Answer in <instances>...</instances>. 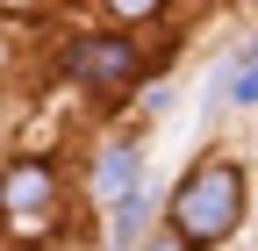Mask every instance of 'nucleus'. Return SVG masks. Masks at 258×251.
Segmentation results:
<instances>
[{
	"instance_id": "nucleus-1",
	"label": "nucleus",
	"mask_w": 258,
	"mask_h": 251,
	"mask_svg": "<svg viewBox=\"0 0 258 251\" xmlns=\"http://www.w3.org/2000/svg\"><path fill=\"white\" fill-rule=\"evenodd\" d=\"M237 223H244V172L222 165V158L194 165L186 186L172 194V230H179L186 244H222Z\"/></svg>"
},
{
	"instance_id": "nucleus-2",
	"label": "nucleus",
	"mask_w": 258,
	"mask_h": 251,
	"mask_svg": "<svg viewBox=\"0 0 258 251\" xmlns=\"http://www.w3.org/2000/svg\"><path fill=\"white\" fill-rule=\"evenodd\" d=\"M64 65H72V79L101 86V93H129L137 72H144V57H137L129 36H79L72 50H64Z\"/></svg>"
},
{
	"instance_id": "nucleus-3",
	"label": "nucleus",
	"mask_w": 258,
	"mask_h": 251,
	"mask_svg": "<svg viewBox=\"0 0 258 251\" xmlns=\"http://www.w3.org/2000/svg\"><path fill=\"white\" fill-rule=\"evenodd\" d=\"M50 194H57V186H50V165H15L8 179H0V208L15 215V223H36V215L50 208Z\"/></svg>"
},
{
	"instance_id": "nucleus-4",
	"label": "nucleus",
	"mask_w": 258,
	"mask_h": 251,
	"mask_svg": "<svg viewBox=\"0 0 258 251\" xmlns=\"http://www.w3.org/2000/svg\"><path fill=\"white\" fill-rule=\"evenodd\" d=\"M137 172H144V151L137 144H108L101 151V165H93V194H101V201H137Z\"/></svg>"
},
{
	"instance_id": "nucleus-5",
	"label": "nucleus",
	"mask_w": 258,
	"mask_h": 251,
	"mask_svg": "<svg viewBox=\"0 0 258 251\" xmlns=\"http://www.w3.org/2000/svg\"><path fill=\"white\" fill-rule=\"evenodd\" d=\"M137 223H144V194H137V201H122V208H115V237H137Z\"/></svg>"
},
{
	"instance_id": "nucleus-6",
	"label": "nucleus",
	"mask_w": 258,
	"mask_h": 251,
	"mask_svg": "<svg viewBox=\"0 0 258 251\" xmlns=\"http://www.w3.org/2000/svg\"><path fill=\"white\" fill-rule=\"evenodd\" d=\"M115 15H158V0H108Z\"/></svg>"
},
{
	"instance_id": "nucleus-7",
	"label": "nucleus",
	"mask_w": 258,
	"mask_h": 251,
	"mask_svg": "<svg viewBox=\"0 0 258 251\" xmlns=\"http://www.w3.org/2000/svg\"><path fill=\"white\" fill-rule=\"evenodd\" d=\"M151 251H194V244H186L179 230H165V237H151Z\"/></svg>"
},
{
	"instance_id": "nucleus-8",
	"label": "nucleus",
	"mask_w": 258,
	"mask_h": 251,
	"mask_svg": "<svg viewBox=\"0 0 258 251\" xmlns=\"http://www.w3.org/2000/svg\"><path fill=\"white\" fill-rule=\"evenodd\" d=\"M237 101H258V65H251V72L237 79Z\"/></svg>"
},
{
	"instance_id": "nucleus-9",
	"label": "nucleus",
	"mask_w": 258,
	"mask_h": 251,
	"mask_svg": "<svg viewBox=\"0 0 258 251\" xmlns=\"http://www.w3.org/2000/svg\"><path fill=\"white\" fill-rule=\"evenodd\" d=\"M0 8H8V0H0ZM15 8H22V15H36V8H50V0H15Z\"/></svg>"
}]
</instances>
